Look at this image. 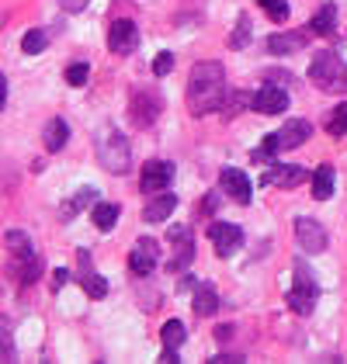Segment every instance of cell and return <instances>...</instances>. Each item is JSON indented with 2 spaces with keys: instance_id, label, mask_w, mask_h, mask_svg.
Listing matches in <instances>:
<instances>
[{
  "instance_id": "obj_1",
  "label": "cell",
  "mask_w": 347,
  "mask_h": 364,
  "mask_svg": "<svg viewBox=\"0 0 347 364\" xmlns=\"http://www.w3.org/2000/svg\"><path fill=\"white\" fill-rule=\"evenodd\" d=\"M226 101V70L219 63H195L188 77V108L191 114H208Z\"/></svg>"
},
{
  "instance_id": "obj_2",
  "label": "cell",
  "mask_w": 347,
  "mask_h": 364,
  "mask_svg": "<svg viewBox=\"0 0 347 364\" xmlns=\"http://www.w3.org/2000/svg\"><path fill=\"white\" fill-rule=\"evenodd\" d=\"M309 80L326 90V94H337V90H347V63L337 53L323 49V53H313V63H309Z\"/></svg>"
},
{
  "instance_id": "obj_3",
  "label": "cell",
  "mask_w": 347,
  "mask_h": 364,
  "mask_svg": "<svg viewBox=\"0 0 347 364\" xmlns=\"http://www.w3.org/2000/svg\"><path fill=\"white\" fill-rule=\"evenodd\" d=\"M97 164L108 173H129L132 149H129V139L118 129H101V136H97Z\"/></svg>"
},
{
  "instance_id": "obj_4",
  "label": "cell",
  "mask_w": 347,
  "mask_h": 364,
  "mask_svg": "<svg viewBox=\"0 0 347 364\" xmlns=\"http://www.w3.org/2000/svg\"><path fill=\"white\" fill-rule=\"evenodd\" d=\"M316 299H319V284L313 281L309 267L302 260H295V284L289 288V306L299 312V316H309L316 309Z\"/></svg>"
},
{
  "instance_id": "obj_5",
  "label": "cell",
  "mask_w": 347,
  "mask_h": 364,
  "mask_svg": "<svg viewBox=\"0 0 347 364\" xmlns=\"http://www.w3.org/2000/svg\"><path fill=\"white\" fill-rule=\"evenodd\" d=\"M160 112H164V97H160L156 87H139L129 101V118H132L136 129H149L160 118Z\"/></svg>"
},
{
  "instance_id": "obj_6",
  "label": "cell",
  "mask_w": 347,
  "mask_h": 364,
  "mask_svg": "<svg viewBox=\"0 0 347 364\" xmlns=\"http://www.w3.org/2000/svg\"><path fill=\"white\" fill-rule=\"evenodd\" d=\"M136 46H139L136 21H129V18L112 21V28H108V49H112L115 56H129V53H136Z\"/></svg>"
},
{
  "instance_id": "obj_7",
  "label": "cell",
  "mask_w": 347,
  "mask_h": 364,
  "mask_svg": "<svg viewBox=\"0 0 347 364\" xmlns=\"http://www.w3.org/2000/svg\"><path fill=\"white\" fill-rule=\"evenodd\" d=\"M174 181V164L167 160H149L143 167V177H139V188H143V195H160V191H167Z\"/></svg>"
},
{
  "instance_id": "obj_8",
  "label": "cell",
  "mask_w": 347,
  "mask_h": 364,
  "mask_svg": "<svg viewBox=\"0 0 347 364\" xmlns=\"http://www.w3.org/2000/svg\"><path fill=\"white\" fill-rule=\"evenodd\" d=\"M208 240H212V247H215L219 257H230V253H236L243 247V229L236 223H215L208 225Z\"/></svg>"
},
{
  "instance_id": "obj_9",
  "label": "cell",
  "mask_w": 347,
  "mask_h": 364,
  "mask_svg": "<svg viewBox=\"0 0 347 364\" xmlns=\"http://www.w3.org/2000/svg\"><path fill=\"white\" fill-rule=\"evenodd\" d=\"M250 108L260 114H285L289 112V90H282V87H274V84H264L254 94Z\"/></svg>"
},
{
  "instance_id": "obj_10",
  "label": "cell",
  "mask_w": 347,
  "mask_h": 364,
  "mask_svg": "<svg viewBox=\"0 0 347 364\" xmlns=\"http://www.w3.org/2000/svg\"><path fill=\"white\" fill-rule=\"evenodd\" d=\"M156 260H160V247H156V240H139L132 253H129V267H132V274H139V278H149L153 271H156Z\"/></svg>"
},
{
  "instance_id": "obj_11",
  "label": "cell",
  "mask_w": 347,
  "mask_h": 364,
  "mask_svg": "<svg viewBox=\"0 0 347 364\" xmlns=\"http://www.w3.org/2000/svg\"><path fill=\"white\" fill-rule=\"evenodd\" d=\"M219 184H223V191H226L236 205H250L254 188H250V181H247V173H243V170L223 167V173H219Z\"/></svg>"
},
{
  "instance_id": "obj_12",
  "label": "cell",
  "mask_w": 347,
  "mask_h": 364,
  "mask_svg": "<svg viewBox=\"0 0 347 364\" xmlns=\"http://www.w3.org/2000/svg\"><path fill=\"white\" fill-rule=\"evenodd\" d=\"M295 240L306 253H323L326 250V229L316 219H295Z\"/></svg>"
},
{
  "instance_id": "obj_13",
  "label": "cell",
  "mask_w": 347,
  "mask_h": 364,
  "mask_svg": "<svg viewBox=\"0 0 347 364\" xmlns=\"http://www.w3.org/2000/svg\"><path fill=\"white\" fill-rule=\"evenodd\" d=\"M274 139H278V149H299L306 139H313V125H309L306 118H289V122L274 132Z\"/></svg>"
},
{
  "instance_id": "obj_14",
  "label": "cell",
  "mask_w": 347,
  "mask_h": 364,
  "mask_svg": "<svg viewBox=\"0 0 347 364\" xmlns=\"http://www.w3.org/2000/svg\"><path fill=\"white\" fill-rule=\"evenodd\" d=\"M302 181H309V170L292 167V164H271L267 173H264V184H274V188H299Z\"/></svg>"
},
{
  "instance_id": "obj_15",
  "label": "cell",
  "mask_w": 347,
  "mask_h": 364,
  "mask_svg": "<svg viewBox=\"0 0 347 364\" xmlns=\"http://www.w3.org/2000/svg\"><path fill=\"white\" fill-rule=\"evenodd\" d=\"M309 35H313V31H278V35L267 38V49H271L274 56H289V53H299V49L309 46Z\"/></svg>"
},
{
  "instance_id": "obj_16",
  "label": "cell",
  "mask_w": 347,
  "mask_h": 364,
  "mask_svg": "<svg viewBox=\"0 0 347 364\" xmlns=\"http://www.w3.org/2000/svg\"><path fill=\"white\" fill-rule=\"evenodd\" d=\"M174 208H177V195H167V191H160V195H153L146 201L143 208V223H167L174 215Z\"/></svg>"
},
{
  "instance_id": "obj_17",
  "label": "cell",
  "mask_w": 347,
  "mask_h": 364,
  "mask_svg": "<svg viewBox=\"0 0 347 364\" xmlns=\"http://www.w3.org/2000/svg\"><path fill=\"white\" fill-rule=\"evenodd\" d=\"M306 28L313 31V35H323V38H330L333 31H337V7L333 4H323L316 14L309 18V25Z\"/></svg>"
},
{
  "instance_id": "obj_18",
  "label": "cell",
  "mask_w": 347,
  "mask_h": 364,
  "mask_svg": "<svg viewBox=\"0 0 347 364\" xmlns=\"http://www.w3.org/2000/svg\"><path fill=\"white\" fill-rule=\"evenodd\" d=\"M70 139V125L63 122V118H49L46 122V129H42V142H46V149L49 153H59L63 146Z\"/></svg>"
},
{
  "instance_id": "obj_19",
  "label": "cell",
  "mask_w": 347,
  "mask_h": 364,
  "mask_svg": "<svg viewBox=\"0 0 347 364\" xmlns=\"http://www.w3.org/2000/svg\"><path fill=\"white\" fill-rule=\"evenodd\" d=\"M174 253L171 260H167V271L171 274H181V271H188V264L195 260V240L188 236V240H177V243H171Z\"/></svg>"
},
{
  "instance_id": "obj_20",
  "label": "cell",
  "mask_w": 347,
  "mask_h": 364,
  "mask_svg": "<svg viewBox=\"0 0 347 364\" xmlns=\"http://www.w3.org/2000/svg\"><path fill=\"white\" fill-rule=\"evenodd\" d=\"M118 215H122V208H118L115 201H97L94 212H90V223L97 225L101 232H112L115 223H118Z\"/></svg>"
},
{
  "instance_id": "obj_21",
  "label": "cell",
  "mask_w": 347,
  "mask_h": 364,
  "mask_svg": "<svg viewBox=\"0 0 347 364\" xmlns=\"http://www.w3.org/2000/svg\"><path fill=\"white\" fill-rule=\"evenodd\" d=\"M215 312H219L215 288H212V284H198V288H195V316H198V319H208V316H215Z\"/></svg>"
},
{
  "instance_id": "obj_22",
  "label": "cell",
  "mask_w": 347,
  "mask_h": 364,
  "mask_svg": "<svg viewBox=\"0 0 347 364\" xmlns=\"http://www.w3.org/2000/svg\"><path fill=\"white\" fill-rule=\"evenodd\" d=\"M4 243H7V250H11V260H28V257H35V247H31L28 232H21V229H11V232L4 236Z\"/></svg>"
},
{
  "instance_id": "obj_23",
  "label": "cell",
  "mask_w": 347,
  "mask_h": 364,
  "mask_svg": "<svg viewBox=\"0 0 347 364\" xmlns=\"http://www.w3.org/2000/svg\"><path fill=\"white\" fill-rule=\"evenodd\" d=\"M11 274L21 281V284H35L38 274H42V257L35 253V257H28V260H11Z\"/></svg>"
},
{
  "instance_id": "obj_24",
  "label": "cell",
  "mask_w": 347,
  "mask_h": 364,
  "mask_svg": "<svg viewBox=\"0 0 347 364\" xmlns=\"http://www.w3.org/2000/svg\"><path fill=\"white\" fill-rule=\"evenodd\" d=\"M330 195H333V167L330 164H319L316 173H313V198L326 201Z\"/></svg>"
},
{
  "instance_id": "obj_25",
  "label": "cell",
  "mask_w": 347,
  "mask_h": 364,
  "mask_svg": "<svg viewBox=\"0 0 347 364\" xmlns=\"http://www.w3.org/2000/svg\"><path fill=\"white\" fill-rule=\"evenodd\" d=\"M94 195H97L94 188H80L77 195H73V198H70V201H66V205H63V208H59V215H63V223H70V219H73L77 212H84L87 205L94 201Z\"/></svg>"
},
{
  "instance_id": "obj_26",
  "label": "cell",
  "mask_w": 347,
  "mask_h": 364,
  "mask_svg": "<svg viewBox=\"0 0 347 364\" xmlns=\"http://www.w3.org/2000/svg\"><path fill=\"white\" fill-rule=\"evenodd\" d=\"M184 336H188V330H184V323H181V319H167V323H164V330H160L164 347H174V350L184 343Z\"/></svg>"
},
{
  "instance_id": "obj_27",
  "label": "cell",
  "mask_w": 347,
  "mask_h": 364,
  "mask_svg": "<svg viewBox=\"0 0 347 364\" xmlns=\"http://www.w3.org/2000/svg\"><path fill=\"white\" fill-rule=\"evenodd\" d=\"M46 46H49V35H46L42 28H31L28 35L21 38V53H25V56H38Z\"/></svg>"
},
{
  "instance_id": "obj_28",
  "label": "cell",
  "mask_w": 347,
  "mask_h": 364,
  "mask_svg": "<svg viewBox=\"0 0 347 364\" xmlns=\"http://www.w3.org/2000/svg\"><path fill=\"white\" fill-rule=\"evenodd\" d=\"M80 284H84V291L90 299H105V295H108V281L101 278V274H94V271H84V274H80Z\"/></svg>"
},
{
  "instance_id": "obj_29",
  "label": "cell",
  "mask_w": 347,
  "mask_h": 364,
  "mask_svg": "<svg viewBox=\"0 0 347 364\" xmlns=\"http://www.w3.org/2000/svg\"><path fill=\"white\" fill-rule=\"evenodd\" d=\"M326 132H330L333 139H341V136H347V105H337V108L330 112V122H326Z\"/></svg>"
},
{
  "instance_id": "obj_30",
  "label": "cell",
  "mask_w": 347,
  "mask_h": 364,
  "mask_svg": "<svg viewBox=\"0 0 347 364\" xmlns=\"http://www.w3.org/2000/svg\"><path fill=\"white\" fill-rule=\"evenodd\" d=\"M14 358V336H11V319L0 316V361Z\"/></svg>"
},
{
  "instance_id": "obj_31",
  "label": "cell",
  "mask_w": 347,
  "mask_h": 364,
  "mask_svg": "<svg viewBox=\"0 0 347 364\" xmlns=\"http://www.w3.org/2000/svg\"><path fill=\"white\" fill-rule=\"evenodd\" d=\"M257 4H260V11H264L274 25H282V21L289 18V4H285V0H257Z\"/></svg>"
},
{
  "instance_id": "obj_32",
  "label": "cell",
  "mask_w": 347,
  "mask_h": 364,
  "mask_svg": "<svg viewBox=\"0 0 347 364\" xmlns=\"http://www.w3.org/2000/svg\"><path fill=\"white\" fill-rule=\"evenodd\" d=\"M247 42H250V18H247V14H240L236 31H233V38H230V49H243Z\"/></svg>"
},
{
  "instance_id": "obj_33",
  "label": "cell",
  "mask_w": 347,
  "mask_h": 364,
  "mask_svg": "<svg viewBox=\"0 0 347 364\" xmlns=\"http://www.w3.org/2000/svg\"><path fill=\"white\" fill-rule=\"evenodd\" d=\"M87 77H90V66H87V63H73V66L66 70V84H73V87H84Z\"/></svg>"
},
{
  "instance_id": "obj_34",
  "label": "cell",
  "mask_w": 347,
  "mask_h": 364,
  "mask_svg": "<svg viewBox=\"0 0 347 364\" xmlns=\"http://www.w3.org/2000/svg\"><path fill=\"white\" fill-rule=\"evenodd\" d=\"M250 101H254L250 94H240V90H233V94H226L223 108H226V114H240V108H243V105H250Z\"/></svg>"
},
{
  "instance_id": "obj_35",
  "label": "cell",
  "mask_w": 347,
  "mask_h": 364,
  "mask_svg": "<svg viewBox=\"0 0 347 364\" xmlns=\"http://www.w3.org/2000/svg\"><path fill=\"white\" fill-rule=\"evenodd\" d=\"M171 70H174V53H160V56L153 59V73L156 77H167Z\"/></svg>"
},
{
  "instance_id": "obj_36",
  "label": "cell",
  "mask_w": 347,
  "mask_h": 364,
  "mask_svg": "<svg viewBox=\"0 0 347 364\" xmlns=\"http://www.w3.org/2000/svg\"><path fill=\"white\" fill-rule=\"evenodd\" d=\"M219 201H223V195H219V191H212V195L205 198V205L198 208V212H202V215H212V212L219 208Z\"/></svg>"
},
{
  "instance_id": "obj_37",
  "label": "cell",
  "mask_w": 347,
  "mask_h": 364,
  "mask_svg": "<svg viewBox=\"0 0 347 364\" xmlns=\"http://www.w3.org/2000/svg\"><path fill=\"white\" fill-rule=\"evenodd\" d=\"M188 236H191V232H188V225H171V229H167V240H171V243H177V240H188Z\"/></svg>"
},
{
  "instance_id": "obj_38",
  "label": "cell",
  "mask_w": 347,
  "mask_h": 364,
  "mask_svg": "<svg viewBox=\"0 0 347 364\" xmlns=\"http://www.w3.org/2000/svg\"><path fill=\"white\" fill-rule=\"evenodd\" d=\"M208 364H243V358L240 354H215Z\"/></svg>"
},
{
  "instance_id": "obj_39",
  "label": "cell",
  "mask_w": 347,
  "mask_h": 364,
  "mask_svg": "<svg viewBox=\"0 0 347 364\" xmlns=\"http://www.w3.org/2000/svg\"><path fill=\"white\" fill-rule=\"evenodd\" d=\"M215 340H219V343H230V340H233V326H215Z\"/></svg>"
},
{
  "instance_id": "obj_40",
  "label": "cell",
  "mask_w": 347,
  "mask_h": 364,
  "mask_svg": "<svg viewBox=\"0 0 347 364\" xmlns=\"http://www.w3.org/2000/svg\"><path fill=\"white\" fill-rule=\"evenodd\" d=\"M66 278H70V271H63V267H59L56 274H53V288H56V291H59V288L66 284Z\"/></svg>"
},
{
  "instance_id": "obj_41",
  "label": "cell",
  "mask_w": 347,
  "mask_h": 364,
  "mask_svg": "<svg viewBox=\"0 0 347 364\" xmlns=\"http://www.w3.org/2000/svg\"><path fill=\"white\" fill-rule=\"evenodd\" d=\"M4 105H7V77L0 73V112H4Z\"/></svg>"
},
{
  "instance_id": "obj_42",
  "label": "cell",
  "mask_w": 347,
  "mask_h": 364,
  "mask_svg": "<svg viewBox=\"0 0 347 364\" xmlns=\"http://www.w3.org/2000/svg\"><path fill=\"white\" fill-rule=\"evenodd\" d=\"M63 7H66V11H84L87 0H63Z\"/></svg>"
}]
</instances>
